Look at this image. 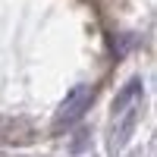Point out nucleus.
<instances>
[{
  "label": "nucleus",
  "instance_id": "nucleus-1",
  "mask_svg": "<svg viewBox=\"0 0 157 157\" xmlns=\"http://www.w3.org/2000/svg\"><path fill=\"white\" fill-rule=\"evenodd\" d=\"M91 101H94V88L91 85H75L66 94V101L60 104V110H57V126L78 123L85 116V110H91Z\"/></svg>",
  "mask_w": 157,
  "mask_h": 157
},
{
  "label": "nucleus",
  "instance_id": "nucleus-2",
  "mask_svg": "<svg viewBox=\"0 0 157 157\" xmlns=\"http://www.w3.org/2000/svg\"><path fill=\"white\" fill-rule=\"evenodd\" d=\"M138 120H141V101L132 104V107H126V110H120V113H113V135H110V148L113 151H120V148L129 145Z\"/></svg>",
  "mask_w": 157,
  "mask_h": 157
},
{
  "label": "nucleus",
  "instance_id": "nucleus-3",
  "mask_svg": "<svg viewBox=\"0 0 157 157\" xmlns=\"http://www.w3.org/2000/svg\"><path fill=\"white\" fill-rule=\"evenodd\" d=\"M141 78H129V82L116 91V98H113V113H120V110H126V107H132V104H138L141 101Z\"/></svg>",
  "mask_w": 157,
  "mask_h": 157
}]
</instances>
